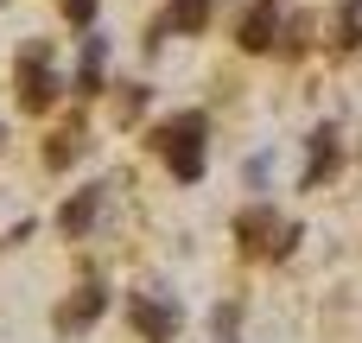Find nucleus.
Listing matches in <instances>:
<instances>
[{
	"label": "nucleus",
	"instance_id": "nucleus-5",
	"mask_svg": "<svg viewBox=\"0 0 362 343\" xmlns=\"http://www.w3.org/2000/svg\"><path fill=\"white\" fill-rule=\"evenodd\" d=\"M102 306H108V299H102V286H83V293L57 312V331H83V325H95V318H102Z\"/></svg>",
	"mask_w": 362,
	"mask_h": 343
},
{
	"label": "nucleus",
	"instance_id": "nucleus-7",
	"mask_svg": "<svg viewBox=\"0 0 362 343\" xmlns=\"http://www.w3.org/2000/svg\"><path fill=\"white\" fill-rule=\"evenodd\" d=\"M95 83H102V38L83 45V70H76V89L83 95H95Z\"/></svg>",
	"mask_w": 362,
	"mask_h": 343
},
{
	"label": "nucleus",
	"instance_id": "nucleus-8",
	"mask_svg": "<svg viewBox=\"0 0 362 343\" xmlns=\"http://www.w3.org/2000/svg\"><path fill=\"white\" fill-rule=\"evenodd\" d=\"M89 216H95V191L70 197V204H64V236H83V229H89Z\"/></svg>",
	"mask_w": 362,
	"mask_h": 343
},
{
	"label": "nucleus",
	"instance_id": "nucleus-2",
	"mask_svg": "<svg viewBox=\"0 0 362 343\" xmlns=\"http://www.w3.org/2000/svg\"><path fill=\"white\" fill-rule=\"evenodd\" d=\"M51 102H57V76H51V51H45V45H25V57H19V108L45 115Z\"/></svg>",
	"mask_w": 362,
	"mask_h": 343
},
{
	"label": "nucleus",
	"instance_id": "nucleus-11",
	"mask_svg": "<svg viewBox=\"0 0 362 343\" xmlns=\"http://www.w3.org/2000/svg\"><path fill=\"white\" fill-rule=\"evenodd\" d=\"M64 13L70 19H95V0H64Z\"/></svg>",
	"mask_w": 362,
	"mask_h": 343
},
{
	"label": "nucleus",
	"instance_id": "nucleus-3",
	"mask_svg": "<svg viewBox=\"0 0 362 343\" xmlns=\"http://www.w3.org/2000/svg\"><path fill=\"white\" fill-rule=\"evenodd\" d=\"M127 318H134V325H140L153 343H172V337H178V306H165V299H146V293H134Z\"/></svg>",
	"mask_w": 362,
	"mask_h": 343
},
{
	"label": "nucleus",
	"instance_id": "nucleus-10",
	"mask_svg": "<svg viewBox=\"0 0 362 343\" xmlns=\"http://www.w3.org/2000/svg\"><path fill=\"white\" fill-rule=\"evenodd\" d=\"M172 25L204 32V25H210V0H172Z\"/></svg>",
	"mask_w": 362,
	"mask_h": 343
},
{
	"label": "nucleus",
	"instance_id": "nucleus-9",
	"mask_svg": "<svg viewBox=\"0 0 362 343\" xmlns=\"http://www.w3.org/2000/svg\"><path fill=\"white\" fill-rule=\"evenodd\" d=\"M267 229H274V210H242V216H235V236H242L248 248H261Z\"/></svg>",
	"mask_w": 362,
	"mask_h": 343
},
{
	"label": "nucleus",
	"instance_id": "nucleus-4",
	"mask_svg": "<svg viewBox=\"0 0 362 343\" xmlns=\"http://www.w3.org/2000/svg\"><path fill=\"white\" fill-rule=\"evenodd\" d=\"M274 38H280V6H274V0H261V6L248 13V25H242V45H248V51H267Z\"/></svg>",
	"mask_w": 362,
	"mask_h": 343
},
{
	"label": "nucleus",
	"instance_id": "nucleus-6",
	"mask_svg": "<svg viewBox=\"0 0 362 343\" xmlns=\"http://www.w3.org/2000/svg\"><path fill=\"white\" fill-rule=\"evenodd\" d=\"M331 153H337V134H331V127H318V134H312V172H305V185H325Z\"/></svg>",
	"mask_w": 362,
	"mask_h": 343
},
{
	"label": "nucleus",
	"instance_id": "nucleus-1",
	"mask_svg": "<svg viewBox=\"0 0 362 343\" xmlns=\"http://www.w3.org/2000/svg\"><path fill=\"white\" fill-rule=\"evenodd\" d=\"M159 146H165V159H172L178 178H197V172H204V115L165 121V127H159Z\"/></svg>",
	"mask_w": 362,
	"mask_h": 343
}]
</instances>
